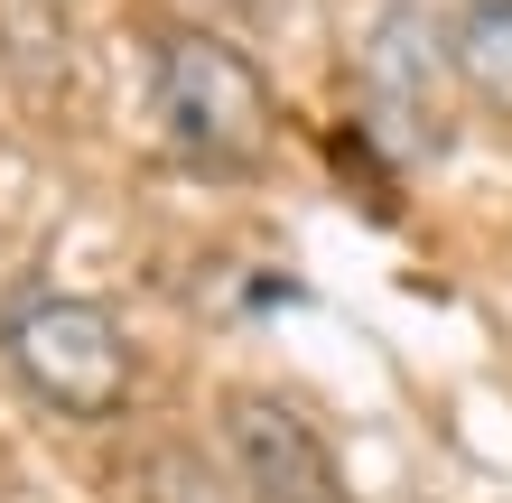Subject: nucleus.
<instances>
[{
  "mask_svg": "<svg viewBox=\"0 0 512 503\" xmlns=\"http://www.w3.org/2000/svg\"><path fill=\"white\" fill-rule=\"evenodd\" d=\"M224 466L252 503H354L326 429L280 392H233L224 401Z\"/></svg>",
  "mask_w": 512,
  "mask_h": 503,
  "instance_id": "7ed1b4c3",
  "label": "nucleus"
},
{
  "mask_svg": "<svg viewBox=\"0 0 512 503\" xmlns=\"http://www.w3.org/2000/svg\"><path fill=\"white\" fill-rule=\"evenodd\" d=\"M0 354L56 420H112V410H131V382H140L122 317L84 289H47V280L0 299Z\"/></svg>",
  "mask_w": 512,
  "mask_h": 503,
  "instance_id": "f257e3e1",
  "label": "nucleus"
},
{
  "mask_svg": "<svg viewBox=\"0 0 512 503\" xmlns=\"http://www.w3.org/2000/svg\"><path fill=\"white\" fill-rule=\"evenodd\" d=\"M447 75L485 112H512V0H457V19H447Z\"/></svg>",
  "mask_w": 512,
  "mask_h": 503,
  "instance_id": "39448f33",
  "label": "nucleus"
},
{
  "mask_svg": "<svg viewBox=\"0 0 512 503\" xmlns=\"http://www.w3.org/2000/svg\"><path fill=\"white\" fill-rule=\"evenodd\" d=\"M438 75H447V38L429 47L419 10H382V28H373V112L410 131V150L438 140V94H429Z\"/></svg>",
  "mask_w": 512,
  "mask_h": 503,
  "instance_id": "20e7f679",
  "label": "nucleus"
},
{
  "mask_svg": "<svg viewBox=\"0 0 512 503\" xmlns=\"http://www.w3.org/2000/svg\"><path fill=\"white\" fill-rule=\"evenodd\" d=\"M159 131L205 177H252L270 159V75L215 28L159 38Z\"/></svg>",
  "mask_w": 512,
  "mask_h": 503,
  "instance_id": "f03ea898",
  "label": "nucleus"
}]
</instances>
